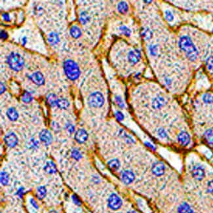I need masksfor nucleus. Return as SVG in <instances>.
Segmentation results:
<instances>
[{
	"label": "nucleus",
	"mask_w": 213,
	"mask_h": 213,
	"mask_svg": "<svg viewBox=\"0 0 213 213\" xmlns=\"http://www.w3.org/2000/svg\"><path fill=\"white\" fill-rule=\"evenodd\" d=\"M179 47L186 53L187 57L191 61H195L198 57V51L191 39L188 36H183L179 40Z\"/></svg>",
	"instance_id": "f257e3e1"
},
{
	"label": "nucleus",
	"mask_w": 213,
	"mask_h": 213,
	"mask_svg": "<svg viewBox=\"0 0 213 213\" xmlns=\"http://www.w3.org/2000/svg\"><path fill=\"white\" fill-rule=\"evenodd\" d=\"M63 68L66 77L71 81L76 80L80 76V69L75 61L71 59L65 60Z\"/></svg>",
	"instance_id": "f03ea898"
},
{
	"label": "nucleus",
	"mask_w": 213,
	"mask_h": 213,
	"mask_svg": "<svg viewBox=\"0 0 213 213\" xmlns=\"http://www.w3.org/2000/svg\"><path fill=\"white\" fill-rule=\"evenodd\" d=\"M7 62L9 68L13 70L18 71L23 68L25 65V60L19 53L13 52L7 57Z\"/></svg>",
	"instance_id": "7ed1b4c3"
},
{
	"label": "nucleus",
	"mask_w": 213,
	"mask_h": 213,
	"mask_svg": "<svg viewBox=\"0 0 213 213\" xmlns=\"http://www.w3.org/2000/svg\"><path fill=\"white\" fill-rule=\"evenodd\" d=\"M87 102L90 107L100 108L104 104V97L100 92H95L88 97Z\"/></svg>",
	"instance_id": "20e7f679"
},
{
	"label": "nucleus",
	"mask_w": 213,
	"mask_h": 213,
	"mask_svg": "<svg viewBox=\"0 0 213 213\" xmlns=\"http://www.w3.org/2000/svg\"><path fill=\"white\" fill-rule=\"evenodd\" d=\"M122 203H122L121 199L116 193L111 194L109 197L108 205L111 210L117 211V210L119 209L122 206Z\"/></svg>",
	"instance_id": "39448f33"
},
{
	"label": "nucleus",
	"mask_w": 213,
	"mask_h": 213,
	"mask_svg": "<svg viewBox=\"0 0 213 213\" xmlns=\"http://www.w3.org/2000/svg\"><path fill=\"white\" fill-rule=\"evenodd\" d=\"M166 167L162 161H156L151 166V170L156 177H161L165 172Z\"/></svg>",
	"instance_id": "423d86ee"
},
{
	"label": "nucleus",
	"mask_w": 213,
	"mask_h": 213,
	"mask_svg": "<svg viewBox=\"0 0 213 213\" xmlns=\"http://www.w3.org/2000/svg\"><path fill=\"white\" fill-rule=\"evenodd\" d=\"M191 176L192 177L198 181L202 180L205 175V172L203 167L200 165H195L193 167L192 169L191 170Z\"/></svg>",
	"instance_id": "0eeeda50"
},
{
	"label": "nucleus",
	"mask_w": 213,
	"mask_h": 213,
	"mask_svg": "<svg viewBox=\"0 0 213 213\" xmlns=\"http://www.w3.org/2000/svg\"><path fill=\"white\" fill-rule=\"evenodd\" d=\"M4 140L8 147L14 148L15 147L18 142V139L17 136L15 133L11 132L5 136L4 138Z\"/></svg>",
	"instance_id": "6e6552de"
},
{
	"label": "nucleus",
	"mask_w": 213,
	"mask_h": 213,
	"mask_svg": "<svg viewBox=\"0 0 213 213\" xmlns=\"http://www.w3.org/2000/svg\"><path fill=\"white\" fill-rule=\"evenodd\" d=\"M121 178L122 182H123L125 184L129 185L135 180V175L132 170H125L121 172Z\"/></svg>",
	"instance_id": "1a4fd4ad"
},
{
	"label": "nucleus",
	"mask_w": 213,
	"mask_h": 213,
	"mask_svg": "<svg viewBox=\"0 0 213 213\" xmlns=\"http://www.w3.org/2000/svg\"><path fill=\"white\" fill-rule=\"evenodd\" d=\"M39 139L45 145H49L51 144L53 141V136L51 133L47 129H43L39 132Z\"/></svg>",
	"instance_id": "9d476101"
},
{
	"label": "nucleus",
	"mask_w": 213,
	"mask_h": 213,
	"mask_svg": "<svg viewBox=\"0 0 213 213\" xmlns=\"http://www.w3.org/2000/svg\"><path fill=\"white\" fill-rule=\"evenodd\" d=\"M177 139L181 146H187L190 143L191 137L188 132L182 130L178 135Z\"/></svg>",
	"instance_id": "9b49d317"
},
{
	"label": "nucleus",
	"mask_w": 213,
	"mask_h": 213,
	"mask_svg": "<svg viewBox=\"0 0 213 213\" xmlns=\"http://www.w3.org/2000/svg\"><path fill=\"white\" fill-rule=\"evenodd\" d=\"M141 58V53L138 49L130 50L128 54V60L132 64H136L139 62Z\"/></svg>",
	"instance_id": "f8f14e48"
},
{
	"label": "nucleus",
	"mask_w": 213,
	"mask_h": 213,
	"mask_svg": "<svg viewBox=\"0 0 213 213\" xmlns=\"http://www.w3.org/2000/svg\"><path fill=\"white\" fill-rule=\"evenodd\" d=\"M75 140L79 144H83L85 142L88 138V133L83 129H78L74 135Z\"/></svg>",
	"instance_id": "ddd939ff"
},
{
	"label": "nucleus",
	"mask_w": 213,
	"mask_h": 213,
	"mask_svg": "<svg viewBox=\"0 0 213 213\" xmlns=\"http://www.w3.org/2000/svg\"><path fill=\"white\" fill-rule=\"evenodd\" d=\"M167 103V100L165 98L161 96H158L156 98H154L152 102H151V106L154 109H160L165 106Z\"/></svg>",
	"instance_id": "4468645a"
},
{
	"label": "nucleus",
	"mask_w": 213,
	"mask_h": 213,
	"mask_svg": "<svg viewBox=\"0 0 213 213\" xmlns=\"http://www.w3.org/2000/svg\"><path fill=\"white\" fill-rule=\"evenodd\" d=\"M29 78L32 82L38 85H42L45 83L44 76L40 71H36L30 76Z\"/></svg>",
	"instance_id": "2eb2a0df"
},
{
	"label": "nucleus",
	"mask_w": 213,
	"mask_h": 213,
	"mask_svg": "<svg viewBox=\"0 0 213 213\" xmlns=\"http://www.w3.org/2000/svg\"><path fill=\"white\" fill-rule=\"evenodd\" d=\"M44 170L48 174H55L57 171V166H56L54 162L52 161H48L44 166Z\"/></svg>",
	"instance_id": "dca6fc26"
},
{
	"label": "nucleus",
	"mask_w": 213,
	"mask_h": 213,
	"mask_svg": "<svg viewBox=\"0 0 213 213\" xmlns=\"http://www.w3.org/2000/svg\"><path fill=\"white\" fill-rule=\"evenodd\" d=\"M6 114L7 118H9L11 121H17L18 118V117H19L18 111L14 108H10L8 109Z\"/></svg>",
	"instance_id": "f3484780"
},
{
	"label": "nucleus",
	"mask_w": 213,
	"mask_h": 213,
	"mask_svg": "<svg viewBox=\"0 0 213 213\" xmlns=\"http://www.w3.org/2000/svg\"><path fill=\"white\" fill-rule=\"evenodd\" d=\"M178 213H194V211L190 205L184 202L178 207Z\"/></svg>",
	"instance_id": "a211bd4d"
},
{
	"label": "nucleus",
	"mask_w": 213,
	"mask_h": 213,
	"mask_svg": "<svg viewBox=\"0 0 213 213\" xmlns=\"http://www.w3.org/2000/svg\"><path fill=\"white\" fill-rule=\"evenodd\" d=\"M204 139L209 145L213 144V130L211 129L205 130L203 134Z\"/></svg>",
	"instance_id": "6ab92c4d"
},
{
	"label": "nucleus",
	"mask_w": 213,
	"mask_h": 213,
	"mask_svg": "<svg viewBox=\"0 0 213 213\" xmlns=\"http://www.w3.org/2000/svg\"><path fill=\"white\" fill-rule=\"evenodd\" d=\"M58 99V98H57V95L53 94V93H50L49 95H47L46 98L47 102L50 107H54L55 106H57Z\"/></svg>",
	"instance_id": "aec40b11"
},
{
	"label": "nucleus",
	"mask_w": 213,
	"mask_h": 213,
	"mask_svg": "<svg viewBox=\"0 0 213 213\" xmlns=\"http://www.w3.org/2000/svg\"><path fill=\"white\" fill-rule=\"evenodd\" d=\"M48 41L51 45H55L59 42V36L55 32H51L48 36Z\"/></svg>",
	"instance_id": "412c9836"
},
{
	"label": "nucleus",
	"mask_w": 213,
	"mask_h": 213,
	"mask_svg": "<svg viewBox=\"0 0 213 213\" xmlns=\"http://www.w3.org/2000/svg\"><path fill=\"white\" fill-rule=\"evenodd\" d=\"M108 165L111 169L113 170H117L119 169L121 166L120 161L118 159H112L108 162Z\"/></svg>",
	"instance_id": "4be33fe9"
},
{
	"label": "nucleus",
	"mask_w": 213,
	"mask_h": 213,
	"mask_svg": "<svg viewBox=\"0 0 213 213\" xmlns=\"http://www.w3.org/2000/svg\"><path fill=\"white\" fill-rule=\"evenodd\" d=\"M69 106H70V102H68V100L66 98H58L57 102V106L60 109H63V110H65V109H67Z\"/></svg>",
	"instance_id": "5701e85b"
},
{
	"label": "nucleus",
	"mask_w": 213,
	"mask_h": 213,
	"mask_svg": "<svg viewBox=\"0 0 213 213\" xmlns=\"http://www.w3.org/2000/svg\"><path fill=\"white\" fill-rule=\"evenodd\" d=\"M70 34L74 38L77 39L81 36V31L78 26H73L70 28Z\"/></svg>",
	"instance_id": "b1692460"
},
{
	"label": "nucleus",
	"mask_w": 213,
	"mask_h": 213,
	"mask_svg": "<svg viewBox=\"0 0 213 213\" xmlns=\"http://www.w3.org/2000/svg\"><path fill=\"white\" fill-rule=\"evenodd\" d=\"M47 193V190L46 188L43 186H41L37 189L36 191V196L39 199H43L45 195H46Z\"/></svg>",
	"instance_id": "393cba45"
},
{
	"label": "nucleus",
	"mask_w": 213,
	"mask_h": 213,
	"mask_svg": "<svg viewBox=\"0 0 213 213\" xmlns=\"http://www.w3.org/2000/svg\"><path fill=\"white\" fill-rule=\"evenodd\" d=\"M118 10L120 13L125 14V13H126L128 11V10H129L128 4L125 1H120L118 5Z\"/></svg>",
	"instance_id": "a878e982"
},
{
	"label": "nucleus",
	"mask_w": 213,
	"mask_h": 213,
	"mask_svg": "<svg viewBox=\"0 0 213 213\" xmlns=\"http://www.w3.org/2000/svg\"><path fill=\"white\" fill-rule=\"evenodd\" d=\"M22 101L25 103H30L33 100V97L31 93L28 91H25L21 97Z\"/></svg>",
	"instance_id": "bb28decb"
},
{
	"label": "nucleus",
	"mask_w": 213,
	"mask_h": 213,
	"mask_svg": "<svg viewBox=\"0 0 213 213\" xmlns=\"http://www.w3.org/2000/svg\"><path fill=\"white\" fill-rule=\"evenodd\" d=\"M141 34H142V36L144 39H145V40H150V39L152 38L153 32H151L150 28H147L142 31Z\"/></svg>",
	"instance_id": "cd10ccee"
},
{
	"label": "nucleus",
	"mask_w": 213,
	"mask_h": 213,
	"mask_svg": "<svg viewBox=\"0 0 213 213\" xmlns=\"http://www.w3.org/2000/svg\"><path fill=\"white\" fill-rule=\"evenodd\" d=\"M90 20V17L89 15H88V13L85 11L82 12L80 16H79V21L83 25H86L87 22H89Z\"/></svg>",
	"instance_id": "c85d7f7f"
},
{
	"label": "nucleus",
	"mask_w": 213,
	"mask_h": 213,
	"mask_svg": "<svg viewBox=\"0 0 213 213\" xmlns=\"http://www.w3.org/2000/svg\"><path fill=\"white\" fill-rule=\"evenodd\" d=\"M1 183L2 185L6 186L9 182V176L6 172L2 171L1 172Z\"/></svg>",
	"instance_id": "c756f323"
},
{
	"label": "nucleus",
	"mask_w": 213,
	"mask_h": 213,
	"mask_svg": "<svg viewBox=\"0 0 213 213\" xmlns=\"http://www.w3.org/2000/svg\"><path fill=\"white\" fill-rule=\"evenodd\" d=\"M119 135L121 136L122 138H123L128 143H135V140L133 138L130 137V136L128 135L127 133L124 131L123 130H119Z\"/></svg>",
	"instance_id": "7c9ffc66"
},
{
	"label": "nucleus",
	"mask_w": 213,
	"mask_h": 213,
	"mask_svg": "<svg viewBox=\"0 0 213 213\" xmlns=\"http://www.w3.org/2000/svg\"><path fill=\"white\" fill-rule=\"evenodd\" d=\"M71 158L77 161H79V159H81L82 158L81 153H80V151L78 150H77V149H73V150H71Z\"/></svg>",
	"instance_id": "2f4dec72"
},
{
	"label": "nucleus",
	"mask_w": 213,
	"mask_h": 213,
	"mask_svg": "<svg viewBox=\"0 0 213 213\" xmlns=\"http://www.w3.org/2000/svg\"><path fill=\"white\" fill-rule=\"evenodd\" d=\"M202 99L205 104H212L213 102V96L209 93H206L203 95Z\"/></svg>",
	"instance_id": "473e14b6"
},
{
	"label": "nucleus",
	"mask_w": 213,
	"mask_h": 213,
	"mask_svg": "<svg viewBox=\"0 0 213 213\" xmlns=\"http://www.w3.org/2000/svg\"><path fill=\"white\" fill-rule=\"evenodd\" d=\"M119 30L121 32L122 34L127 37H129L130 36V34H131V30H130V29L126 26L122 25L121 26H119Z\"/></svg>",
	"instance_id": "72a5a7b5"
},
{
	"label": "nucleus",
	"mask_w": 213,
	"mask_h": 213,
	"mask_svg": "<svg viewBox=\"0 0 213 213\" xmlns=\"http://www.w3.org/2000/svg\"><path fill=\"white\" fill-rule=\"evenodd\" d=\"M115 100L117 104V105L118 106V107H119L120 108H125V103L124 101L123 100V98H121V97L119 95H117L115 97Z\"/></svg>",
	"instance_id": "f704fd0d"
},
{
	"label": "nucleus",
	"mask_w": 213,
	"mask_h": 213,
	"mask_svg": "<svg viewBox=\"0 0 213 213\" xmlns=\"http://www.w3.org/2000/svg\"><path fill=\"white\" fill-rule=\"evenodd\" d=\"M159 47L157 45H151L149 47V50L151 56H156L158 53Z\"/></svg>",
	"instance_id": "c9c22d12"
},
{
	"label": "nucleus",
	"mask_w": 213,
	"mask_h": 213,
	"mask_svg": "<svg viewBox=\"0 0 213 213\" xmlns=\"http://www.w3.org/2000/svg\"><path fill=\"white\" fill-rule=\"evenodd\" d=\"M206 66L208 70L213 71V56H211L206 60Z\"/></svg>",
	"instance_id": "e433bc0d"
},
{
	"label": "nucleus",
	"mask_w": 213,
	"mask_h": 213,
	"mask_svg": "<svg viewBox=\"0 0 213 213\" xmlns=\"http://www.w3.org/2000/svg\"><path fill=\"white\" fill-rule=\"evenodd\" d=\"M158 135L162 139H165L168 138V135H167L166 130L163 128H159L158 130Z\"/></svg>",
	"instance_id": "4c0bfd02"
},
{
	"label": "nucleus",
	"mask_w": 213,
	"mask_h": 213,
	"mask_svg": "<svg viewBox=\"0 0 213 213\" xmlns=\"http://www.w3.org/2000/svg\"><path fill=\"white\" fill-rule=\"evenodd\" d=\"M165 18L167 21L169 22H172L174 19V16H173L172 12L169 10H167L165 13Z\"/></svg>",
	"instance_id": "58836bf2"
},
{
	"label": "nucleus",
	"mask_w": 213,
	"mask_h": 213,
	"mask_svg": "<svg viewBox=\"0 0 213 213\" xmlns=\"http://www.w3.org/2000/svg\"><path fill=\"white\" fill-rule=\"evenodd\" d=\"M115 117H116V118L117 119V120L119 121H123L124 119V118H125V116L123 115V114L122 113L121 111H116Z\"/></svg>",
	"instance_id": "ea45409f"
},
{
	"label": "nucleus",
	"mask_w": 213,
	"mask_h": 213,
	"mask_svg": "<svg viewBox=\"0 0 213 213\" xmlns=\"http://www.w3.org/2000/svg\"><path fill=\"white\" fill-rule=\"evenodd\" d=\"M71 199H72L74 203L76 205H81V200L79 199V198L77 195H73L72 196H71Z\"/></svg>",
	"instance_id": "a19ab883"
},
{
	"label": "nucleus",
	"mask_w": 213,
	"mask_h": 213,
	"mask_svg": "<svg viewBox=\"0 0 213 213\" xmlns=\"http://www.w3.org/2000/svg\"><path fill=\"white\" fill-rule=\"evenodd\" d=\"M66 129L70 133H72L75 130V127L71 123H66Z\"/></svg>",
	"instance_id": "79ce46f5"
},
{
	"label": "nucleus",
	"mask_w": 213,
	"mask_h": 213,
	"mask_svg": "<svg viewBox=\"0 0 213 213\" xmlns=\"http://www.w3.org/2000/svg\"><path fill=\"white\" fill-rule=\"evenodd\" d=\"M52 129L55 132H58L60 131V126L57 122L53 121L52 123Z\"/></svg>",
	"instance_id": "37998d69"
},
{
	"label": "nucleus",
	"mask_w": 213,
	"mask_h": 213,
	"mask_svg": "<svg viewBox=\"0 0 213 213\" xmlns=\"http://www.w3.org/2000/svg\"><path fill=\"white\" fill-rule=\"evenodd\" d=\"M207 191L209 193H213V180L209 181L207 184Z\"/></svg>",
	"instance_id": "c03bdc74"
},
{
	"label": "nucleus",
	"mask_w": 213,
	"mask_h": 213,
	"mask_svg": "<svg viewBox=\"0 0 213 213\" xmlns=\"http://www.w3.org/2000/svg\"><path fill=\"white\" fill-rule=\"evenodd\" d=\"M29 146H30V148H35L38 147V142L34 139H32L30 141V145Z\"/></svg>",
	"instance_id": "a18cd8bd"
},
{
	"label": "nucleus",
	"mask_w": 213,
	"mask_h": 213,
	"mask_svg": "<svg viewBox=\"0 0 213 213\" xmlns=\"http://www.w3.org/2000/svg\"><path fill=\"white\" fill-rule=\"evenodd\" d=\"M2 18L6 22H10L11 21V18H10V15L9 13H4L2 14Z\"/></svg>",
	"instance_id": "49530a36"
},
{
	"label": "nucleus",
	"mask_w": 213,
	"mask_h": 213,
	"mask_svg": "<svg viewBox=\"0 0 213 213\" xmlns=\"http://www.w3.org/2000/svg\"><path fill=\"white\" fill-rule=\"evenodd\" d=\"M144 144L147 146V147H148L150 149V150H153V151H156V146H154L153 144H152L150 143V142H148V141H146V142H144Z\"/></svg>",
	"instance_id": "de8ad7c7"
},
{
	"label": "nucleus",
	"mask_w": 213,
	"mask_h": 213,
	"mask_svg": "<svg viewBox=\"0 0 213 213\" xmlns=\"http://www.w3.org/2000/svg\"><path fill=\"white\" fill-rule=\"evenodd\" d=\"M0 37H1V39L5 40V39H7L8 38V34L5 31L1 30V34H0Z\"/></svg>",
	"instance_id": "09e8293b"
},
{
	"label": "nucleus",
	"mask_w": 213,
	"mask_h": 213,
	"mask_svg": "<svg viewBox=\"0 0 213 213\" xmlns=\"http://www.w3.org/2000/svg\"><path fill=\"white\" fill-rule=\"evenodd\" d=\"M30 201V204L34 207V208L36 209H38V208H39L38 205V203H37V202L35 200H34L33 198H32Z\"/></svg>",
	"instance_id": "8fccbe9b"
},
{
	"label": "nucleus",
	"mask_w": 213,
	"mask_h": 213,
	"mask_svg": "<svg viewBox=\"0 0 213 213\" xmlns=\"http://www.w3.org/2000/svg\"><path fill=\"white\" fill-rule=\"evenodd\" d=\"M23 193H24V188H20L18 189V192H17V194L18 195V196L19 197H22V195H23Z\"/></svg>",
	"instance_id": "3c124183"
},
{
	"label": "nucleus",
	"mask_w": 213,
	"mask_h": 213,
	"mask_svg": "<svg viewBox=\"0 0 213 213\" xmlns=\"http://www.w3.org/2000/svg\"><path fill=\"white\" fill-rule=\"evenodd\" d=\"M5 90H6V87H5V85L3 84V83L1 82V94H3V92H4Z\"/></svg>",
	"instance_id": "603ef678"
},
{
	"label": "nucleus",
	"mask_w": 213,
	"mask_h": 213,
	"mask_svg": "<svg viewBox=\"0 0 213 213\" xmlns=\"http://www.w3.org/2000/svg\"><path fill=\"white\" fill-rule=\"evenodd\" d=\"M26 43V37H24V38H22V45H25Z\"/></svg>",
	"instance_id": "864d4df0"
},
{
	"label": "nucleus",
	"mask_w": 213,
	"mask_h": 213,
	"mask_svg": "<svg viewBox=\"0 0 213 213\" xmlns=\"http://www.w3.org/2000/svg\"><path fill=\"white\" fill-rule=\"evenodd\" d=\"M127 213H137V212H135V211H130L128 212Z\"/></svg>",
	"instance_id": "5fc2aeb1"
},
{
	"label": "nucleus",
	"mask_w": 213,
	"mask_h": 213,
	"mask_svg": "<svg viewBox=\"0 0 213 213\" xmlns=\"http://www.w3.org/2000/svg\"><path fill=\"white\" fill-rule=\"evenodd\" d=\"M49 213H58V212L55 211H50Z\"/></svg>",
	"instance_id": "6e6d98bb"
},
{
	"label": "nucleus",
	"mask_w": 213,
	"mask_h": 213,
	"mask_svg": "<svg viewBox=\"0 0 213 213\" xmlns=\"http://www.w3.org/2000/svg\"><path fill=\"white\" fill-rule=\"evenodd\" d=\"M144 2L145 3H151V1H144Z\"/></svg>",
	"instance_id": "4d7b16f0"
}]
</instances>
